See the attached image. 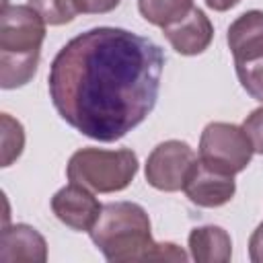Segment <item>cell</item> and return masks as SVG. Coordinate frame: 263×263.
<instances>
[{
    "instance_id": "cell-15",
    "label": "cell",
    "mask_w": 263,
    "mask_h": 263,
    "mask_svg": "<svg viewBox=\"0 0 263 263\" xmlns=\"http://www.w3.org/2000/svg\"><path fill=\"white\" fill-rule=\"evenodd\" d=\"M2 166H10L25 148V129L18 119L10 117L8 113H2Z\"/></svg>"
},
{
    "instance_id": "cell-10",
    "label": "cell",
    "mask_w": 263,
    "mask_h": 263,
    "mask_svg": "<svg viewBox=\"0 0 263 263\" xmlns=\"http://www.w3.org/2000/svg\"><path fill=\"white\" fill-rule=\"evenodd\" d=\"M0 261L2 263H45L47 242L29 224H4L0 236Z\"/></svg>"
},
{
    "instance_id": "cell-2",
    "label": "cell",
    "mask_w": 263,
    "mask_h": 263,
    "mask_svg": "<svg viewBox=\"0 0 263 263\" xmlns=\"http://www.w3.org/2000/svg\"><path fill=\"white\" fill-rule=\"evenodd\" d=\"M88 234L111 263L187 261V253L179 245L152 240L150 218L146 210L134 201L105 203Z\"/></svg>"
},
{
    "instance_id": "cell-13",
    "label": "cell",
    "mask_w": 263,
    "mask_h": 263,
    "mask_svg": "<svg viewBox=\"0 0 263 263\" xmlns=\"http://www.w3.org/2000/svg\"><path fill=\"white\" fill-rule=\"evenodd\" d=\"M191 8L193 0H138V10L144 21L160 29L181 21Z\"/></svg>"
},
{
    "instance_id": "cell-3",
    "label": "cell",
    "mask_w": 263,
    "mask_h": 263,
    "mask_svg": "<svg viewBox=\"0 0 263 263\" xmlns=\"http://www.w3.org/2000/svg\"><path fill=\"white\" fill-rule=\"evenodd\" d=\"M45 21L29 4L2 6L0 16V86H25L35 74L45 39Z\"/></svg>"
},
{
    "instance_id": "cell-17",
    "label": "cell",
    "mask_w": 263,
    "mask_h": 263,
    "mask_svg": "<svg viewBox=\"0 0 263 263\" xmlns=\"http://www.w3.org/2000/svg\"><path fill=\"white\" fill-rule=\"evenodd\" d=\"M242 129L247 132L251 144H253V152L263 156V107L253 109L245 121H242Z\"/></svg>"
},
{
    "instance_id": "cell-8",
    "label": "cell",
    "mask_w": 263,
    "mask_h": 263,
    "mask_svg": "<svg viewBox=\"0 0 263 263\" xmlns=\"http://www.w3.org/2000/svg\"><path fill=\"white\" fill-rule=\"evenodd\" d=\"M183 191L189 197V201L199 208H220L234 197L236 181L234 175H226L216 168H210L197 158L191 175L187 177Z\"/></svg>"
},
{
    "instance_id": "cell-6",
    "label": "cell",
    "mask_w": 263,
    "mask_h": 263,
    "mask_svg": "<svg viewBox=\"0 0 263 263\" xmlns=\"http://www.w3.org/2000/svg\"><path fill=\"white\" fill-rule=\"evenodd\" d=\"M197 162V154L187 142L166 140L152 148L146 158V181L158 191H181Z\"/></svg>"
},
{
    "instance_id": "cell-7",
    "label": "cell",
    "mask_w": 263,
    "mask_h": 263,
    "mask_svg": "<svg viewBox=\"0 0 263 263\" xmlns=\"http://www.w3.org/2000/svg\"><path fill=\"white\" fill-rule=\"evenodd\" d=\"M101 210L103 205L99 203L95 193L80 183L70 181L51 197V212L55 214V218L78 232H88L95 226Z\"/></svg>"
},
{
    "instance_id": "cell-12",
    "label": "cell",
    "mask_w": 263,
    "mask_h": 263,
    "mask_svg": "<svg viewBox=\"0 0 263 263\" xmlns=\"http://www.w3.org/2000/svg\"><path fill=\"white\" fill-rule=\"evenodd\" d=\"M189 255L197 263H228L232 259V238L222 226L205 224L189 232Z\"/></svg>"
},
{
    "instance_id": "cell-16",
    "label": "cell",
    "mask_w": 263,
    "mask_h": 263,
    "mask_svg": "<svg viewBox=\"0 0 263 263\" xmlns=\"http://www.w3.org/2000/svg\"><path fill=\"white\" fill-rule=\"evenodd\" d=\"M234 70L247 95L263 103V55L247 62H234Z\"/></svg>"
},
{
    "instance_id": "cell-20",
    "label": "cell",
    "mask_w": 263,
    "mask_h": 263,
    "mask_svg": "<svg viewBox=\"0 0 263 263\" xmlns=\"http://www.w3.org/2000/svg\"><path fill=\"white\" fill-rule=\"evenodd\" d=\"M208 8L216 10V12H226L230 8H234L236 4H240V0H205Z\"/></svg>"
},
{
    "instance_id": "cell-18",
    "label": "cell",
    "mask_w": 263,
    "mask_h": 263,
    "mask_svg": "<svg viewBox=\"0 0 263 263\" xmlns=\"http://www.w3.org/2000/svg\"><path fill=\"white\" fill-rule=\"evenodd\" d=\"M121 0H80V10L84 14H105L119 6Z\"/></svg>"
},
{
    "instance_id": "cell-14",
    "label": "cell",
    "mask_w": 263,
    "mask_h": 263,
    "mask_svg": "<svg viewBox=\"0 0 263 263\" xmlns=\"http://www.w3.org/2000/svg\"><path fill=\"white\" fill-rule=\"evenodd\" d=\"M29 6H33L41 14V18L51 27L72 23L76 14L82 12L80 0H29Z\"/></svg>"
},
{
    "instance_id": "cell-19",
    "label": "cell",
    "mask_w": 263,
    "mask_h": 263,
    "mask_svg": "<svg viewBox=\"0 0 263 263\" xmlns=\"http://www.w3.org/2000/svg\"><path fill=\"white\" fill-rule=\"evenodd\" d=\"M249 257L253 263H263V222L253 230L249 238Z\"/></svg>"
},
{
    "instance_id": "cell-5",
    "label": "cell",
    "mask_w": 263,
    "mask_h": 263,
    "mask_svg": "<svg viewBox=\"0 0 263 263\" xmlns=\"http://www.w3.org/2000/svg\"><path fill=\"white\" fill-rule=\"evenodd\" d=\"M253 154V144L242 125L212 121L199 136V160L220 173H242L251 164Z\"/></svg>"
},
{
    "instance_id": "cell-9",
    "label": "cell",
    "mask_w": 263,
    "mask_h": 263,
    "mask_svg": "<svg viewBox=\"0 0 263 263\" xmlns=\"http://www.w3.org/2000/svg\"><path fill=\"white\" fill-rule=\"evenodd\" d=\"M171 47L181 55H199L203 53L214 39V25L205 12L197 6L189 10L181 21L162 29Z\"/></svg>"
},
{
    "instance_id": "cell-1",
    "label": "cell",
    "mask_w": 263,
    "mask_h": 263,
    "mask_svg": "<svg viewBox=\"0 0 263 263\" xmlns=\"http://www.w3.org/2000/svg\"><path fill=\"white\" fill-rule=\"evenodd\" d=\"M162 68L164 53L152 39L119 27H95L55 53L49 99L82 136L115 142L152 113Z\"/></svg>"
},
{
    "instance_id": "cell-4",
    "label": "cell",
    "mask_w": 263,
    "mask_h": 263,
    "mask_svg": "<svg viewBox=\"0 0 263 263\" xmlns=\"http://www.w3.org/2000/svg\"><path fill=\"white\" fill-rule=\"evenodd\" d=\"M138 173V154L129 148H80L66 166L68 181L80 183L97 193H115L129 187Z\"/></svg>"
},
{
    "instance_id": "cell-11",
    "label": "cell",
    "mask_w": 263,
    "mask_h": 263,
    "mask_svg": "<svg viewBox=\"0 0 263 263\" xmlns=\"http://www.w3.org/2000/svg\"><path fill=\"white\" fill-rule=\"evenodd\" d=\"M226 43L234 62L263 55V10H247L236 16L228 27Z\"/></svg>"
}]
</instances>
